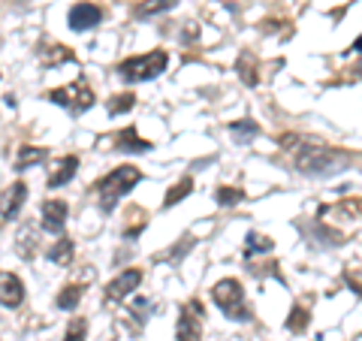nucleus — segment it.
<instances>
[{
	"label": "nucleus",
	"instance_id": "obj_1",
	"mask_svg": "<svg viewBox=\"0 0 362 341\" xmlns=\"http://www.w3.org/2000/svg\"><path fill=\"white\" fill-rule=\"evenodd\" d=\"M350 163L347 151H338L332 145H305L299 139V151H296V173L311 175V178H326L335 175Z\"/></svg>",
	"mask_w": 362,
	"mask_h": 341
},
{
	"label": "nucleus",
	"instance_id": "obj_2",
	"mask_svg": "<svg viewBox=\"0 0 362 341\" xmlns=\"http://www.w3.org/2000/svg\"><path fill=\"white\" fill-rule=\"evenodd\" d=\"M139 178L142 173L136 166H118V169H112V173L100 181L97 185V193H100V209L103 212H112L118 206V202L127 197V193L139 185Z\"/></svg>",
	"mask_w": 362,
	"mask_h": 341
},
{
	"label": "nucleus",
	"instance_id": "obj_3",
	"mask_svg": "<svg viewBox=\"0 0 362 341\" xmlns=\"http://www.w3.org/2000/svg\"><path fill=\"white\" fill-rule=\"evenodd\" d=\"M211 299L226 317H230V320H239V323L251 320V311H247V305H245V290L235 278H223V281L214 284Z\"/></svg>",
	"mask_w": 362,
	"mask_h": 341
},
{
	"label": "nucleus",
	"instance_id": "obj_4",
	"mask_svg": "<svg viewBox=\"0 0 362 341\" xmlns=\"http://www.w3.org/2000/svg\"><path fill=\"white\" fill-rule=\"evenodd\" d=\"M169 64V54L163 49H154L148 54H136V58H127L118 67V76L124 82H148V79H157Z\"/></svg>",
	"mask_w": 362,
	"mask_h": 341
},
{
	"label": "nucleus",
	"instance_id": "obj_5",
	"mask_svg": "<svg viewBox=\"0 0 362 341\" xmlns=\"http://www.w3.org/2000/svg\"><path fill=\"white\" fill-rule=\"evenodd\" d=\"M45 97H49L52 103L64 106L66 112H73V115H82V112H88L90 106H94V91H90L82 79L73 82V85H66V88H54Z\"/></svg>",
	"mask_w": 362,
	"mask_h": 341
},
{
	"label": "nucleus",
	"instance_id": "obj_6",
	"mask_svg": "<svg viewBox=\"0 0 362 341\" xmlns=\"http://www.w3.org/2000/svg\"><path fill=\"white\" fill-rule=\"evenodd\" d=\"M199 338H202V305L190 299L178 314L175 341H199Z\"/></svg>",
	"mask_w": 362,
	"mask_h": 341
},
{
	"label": "nucleus",
	"instance_id": "obj_7",
	"mask_svg": "<svg viewBox=\"0 0 362 341\" xmlns=\"http://www.w3.org/2000/svg\"><path fill=\"white\" fill-rule=\"evenodd\" d=\"M66 21H70L73 30H94L100 21H103V9H100L97 4H88V0H82V4H76L70 9V16H66Z\"/></svg>",
	"mask_w": 362,
	"mask_h": 341
},
{
	"label": "nucleus",
	"instance_id": "obj_8",
	"mask_svg": "<svg viewBox=\"0 0 362 341\" xmlns=\"http://www.w3.org/2000/svg\"><path fill=\"white\" fill-rule=\"evenodd\" d=\"M139 284H142V272H139V269L121 272L118 278L109 281V287H106V302H121V299H127L130 293L139 287Z\"/></svg>",
	"mask_w": 362,
	"mask_h": 341
},
{
	"label": "nucleus",
	"instance_id": "obj_9",
	"mask_svg": "<svg viewBox=\"0 0 362 341\" xmlns=\"http://www.w3.org/2000/svg\"><path fill=\"white\" fill-rule=\"evenodd\" d=\"M25 200H28V185H25V181H16L13 187H6L4 193H0V218H4V221L18 218Z\"/></svg>",
	"mask_w": 362,
	"mask_h": 341
},
{
	"label": "nucleus",
	"instance_id": "obj_10",
	"mask_svg": "<svg viewBox=\"0 0 362 341\" xmlns=\"http://www.w3.org/2000/svg\"><path fill=\"white\" fill-rule=\"evenodd\" d=\"M25 302V284L13 272H0V305L4 308H18Z\"/></svg>",
	"mask_w": 362,
	"mask_h": 341
},
{
	"label": "nucleus",
	"instance_id": "obj_11",
	"mask_svg": "<svg viewBox=\"0 0 362 341\" xmlns=\"http://www.w3.org/2000/svg\"><path fill=\"white\" fill-rule=\"evenodd\" d=\"M66 214H70V209H66L64 200H45L42 202V230L61 233L64 224H66Z\"/></svg>",
	"mask_w": 362,
	"mask_h": 341
},
{
	"label": "nucleus",
	"instance_id": "obj_12",
	"mask_svg": "<svg viewBox=\"0 0 362 341\" xmlns=\"http://www.w3.org/2000/svg\"><path fill=\"white\" fill-rule=\"evenodd\" d=\"M76 169H78V157H76V154L64 157V161L49 173V187H52V190H54V187H64L66 181L76 175Z\"/></svg>",
	"mask_w": 362,
	"mask_h": 341
},
{
	"label": "nucleus",
	"instance_id": "obj_13",
	"mask_svg": "<svg viewBox=\"0 0 362 341\" xmlns=\"http://www.w3.org/2000/svg\"><path fill=\"white\" fill-rule=\"evenodd\" d=\"M115 149H118V151H130V154H142V151H151V142L139 139L133 127H124V130L115 136Z\"/></svg>",
	"mask_w": 362,
	"mask_h": 341
},
{
	"label": "nucleus",
	"instance_id": "obj_14",
	"mask_svg": "<svg viewBox=\"0 0 362 341\" xmlns=\"http://www.w3.org/2000/svg\"><path fill=\"white\" fill-rule=\"evenodd\" d=\"M73 254H76V248H73V238H66V236H61L58 242H54L52 248H49V257L54 266H70L73 263Z\"/></svg>",
	"mask_w": 362,
	"mask_h": 341
},
{
	"label": "nucleus",
	"instance_id": "obj_15",
	"mask_svg": "<svg viewBox=\"0 0 362 341\" xmlns=\"http://www.w3.org/2000/svg\"><path fill=\"white\" fill-rule=\"evenodd\" d=\"M173 6H178V0H142V4L133 6V16L136 18H151V16H160Z\"/></svg>",
	"mask_w": 362,
	"mask_h": 341
},
{
	"label": "nucleus",
	"instance_id": "obj_16",
	"mask_svg": "<svg viewBox=\"0 0 362 341\" xmlns=\"http://www.w3.org/2000/svg\"><path fill=\"white\" fill-rule=\"evenodd\" d=\"M64 61H73V52L66 49V45H45V49H40L42 67H54V64H64Z\"/></svg>",
	"mask_w": 362,
	"mask_h": 341
},
{
	"label": "nucleus",
	"instance_id": "obj_17",
	"mask_svg": "<svg viewBox=\"0 0 362 341\" xmlns=\"http://www.w3.org/2000/svg\"><path fill=\"white\" fill-rule=\"evenodd\" d=\"M40 161H45V149H33V145H21L18 149V157H16V169L25 173V169L37 166Z\"/></svg>",
	"mask_w": 362,
	"mask_h": 341
},
{
	"label": "nucleus",
	"instance_id": "obj_18",
	"mask_svg": "<svg viewBox=\"0 0 362 341\" xmlns=\"http://www.w3.org/2000/svg\"><path fill=\"white\" fill-rule=\"evenodd\" d=\"M33 224L28 226H21V233H18V242H16V251L18 257H25V260H33V254H37V238H33Z\"/></svg>",
	"mask_w": 362,
	"mask_h": 341
},
{
	"label": "nucleus",
	"instance_id": "obj_19",
	"mask_svg": "<svg viewBox=\"0 0 362 341\" xmlns=\"http://www.w3.org/2000/svg\"><path fill=\"white\" fill-rule=\"evenodd\" d=\"M190 190H194V178H190V175H185V178L178 181V185H173V187H169L166 200H163V206H166V209H173L175 202H181V200H185Z\"/></svg>",
	"mask_w": 362,
	"mask_h": 341
},
{
	"label": "nucleus",
	"instance_id": "obj_20",
	"mask_svg": "<svg viewBox=\"0 0 362 341\" xmlns=\"http://www.w3.org/2000/svg\"><path fill=\"white\" fill-rule=\"evenodd\" d=\"M235 70H239V76H242V82L245 85H257L259 82V73H257V64H254V58H251V54H242V58H239V64H235Z\"/></svg>",
	"mask_w": 362,
	"mask_h": 341
},
{
	"label": "nucleus",
	"instance_id": "obj_21",
	"mask_svg": "<svg viewBox=\"0 0 362 341\" xmlns=\"http://www.w3.org/2000/svg\"><path fill=\"white\" fill-rule=\"evenodd\" d=\"M230 133L235 136V139H239V145H247V142H251L254 139V136L259 133V127H257V124L254 121H235V124H230Z\"/></svg>",
	"mask_w": 362,
	"mask_h": 341
},
{
	"label": "nucleus",
	"instance_id": "obj_22",
	"mask_svg": "<svg viewBox=\"0 0 362 341\" xmlns=\"http://www.w3.org/2000/svg\"><path fill=\"white\" fill-rule=\"evenodd\" d=\"M78 299H82V287L78 284H70V287H64L61 293H58V308H64V311H73L76 305H78Z\"/></svg>",
	"mask_w": 362,
	"mask_h": 341
},
{
	"label": "nucleus",
	"instance_id": "obj_23",
	"mask_svg": "<svg viewBox=\"0 0 362 341\" xmlns=\"http://www.w3.org/2000/svg\"><path fill=\"white\" fill-rule=\"evenodd\" d=\"M308 308H302V305H293V311H290V317H287V329L290 333H305V329H308Z\"/></svg>",
	"mask_w": 362,
	"mask_h": 341
},
{
	"label": "nucleus",
	"instance_id": "obj_24",
	"mask_svg": "<svg viewBox=\"0 0 362 341\" xmlns=\"http://www.w3.org/2000/svg\"><path fill=\"white\" fill-rule=\"evenodd\" d=\"M136 106V97L133 94H118L109 100V115H124V112H130Z\"/></svg>",
	"mask_w": 362,
	"mask_h": 341
},
{
	"label": "nucleus",
	"instance_id": "obj_25",
	"mask_svg": "<svg viewBox=\"0 0 362 341\" xmlns=\"http://www.w3.org/2000/svg\"><path fill=\"white\" fill-rule=\"evenodd\" d=\"M190 248H194V238H190V236H185V238H181V242L173 248V251H166V254H160V257H154V260H160V263H173V260H178V257H185L187 251H190Z\"/></svg>",
	"mask_w": 362,
	"mask_h": 341
},
{
	"label": "nucleus",
	"instance_id": "obj_26",
	"mask_svg": "<svg viewBox=\"0 0 362 341\" xmlns=\"http://www.w3.org/2000/svg\"><path fill=\"white\" fill-rule=\"evenodd\" d=\"M214 200H218V206H235V202L245 200V193L239 187H218Z\"/></svg>",
	"mask_w": 362,
	"mask_h": 341
},
{
	"label": "nucleus",
	"instance_id": "obj_27",
	"mask_svg": "<svg viewBox=\"0 0 362 341\" xmlns=\"http://www.w3.org/2000/svg\"><path fill=\"white\" fill-rule=\"evenodd\" d=\"M275 242L269 236H259V233H247V251H259V254H269Z\"/></svg>",
	"mask_w": 362,
	"mask_h": 341
},
{
	"label": "nucleus",
	"instance_id": "obj_28",
	"mask_svg": "<svg viewBox=\"0 0 362 341\" xmlns=\"http://www.w3.org/2000/svg\"><path fill=\"white\" fill-rule=\"evenodd\" d=\"M85 335H88V323L82 317H76V320H70V326H66L64 341H85Z\"/></svg>",
	"mask_w": 362,
	"mask_h": 341
},
{
	"label": "nucleus",
	"instance_id": "obj_29",
	"mask_svg": "<svg viewBox=\"0 0 362 341\" xmlns=\"http://www.w3.org/2000/svg\"><path fill=\"white\" fill-rule=\"evenodd\" d=\"M332 212H341V214H350V218H359L362 221V200H341Z\"/></svg>",
	"mask_w": 362,
	"mask_h": 341
},
{
	"label": "nucleus",
	"instance_id": "obj_30",
	"mask_svg": "<svg viewBox=\"0 0 362 341\" xmlns=\"http://www.w3.org/2000/svg\"><path fill=\"white\" fill-rule=\"evenodd\" d=\"M344 281H347L350 287H354V290L359 293V296H362V272H356V269H347V272H344Z\"/></svg>",
	"mask_w": 362,
	"mask_h": 341
},
{
	"label": "nucleus",
	"instance_id": "obj_31",
	"mask_svg": "<svg viewBox=\"0 0 362 341\" xmlns=\"http://www.w3.org/2000/svg\"><path fill=\"white\" fill-rule=\"evenodd\" d=\"M251 272H254V275H275V278H281V269H278V263H263V266H251Z\"/></svg>",
	"mask_w": 362,
	"mask_h": 341
},
{
	"label": "nucleus",
	"instance_id": "obj_32",
	"mask_svg": "<svg viewBox=\"0 0 362 341\" xmlns=\"http://www.w3.org/2000/svg\"><path fill=\"white\" fill-rule=\"evenodd\" d=\"M350 73H354V76H359V79H362V61H359V64H354V67H350Z\"/></svg>",
	"mask_w": 362,
	"mask_h": 341
},
{
	"label": "nucleus",
	"instance_id": "obj_33",
	"mask_svg": "<svg viewBox=\"0 0 362 341\" xmlns=\"http://www.w3.org/2000/svg\"><path fill=\"white\" fill-rule=\"evenodd\" d=\"M354 52H356V54H362V37L354 42Z\"/></svg>",
	"mask_w": 362,
	"mask_h": 341
}]
</instances>
